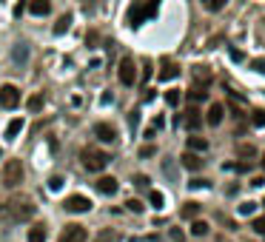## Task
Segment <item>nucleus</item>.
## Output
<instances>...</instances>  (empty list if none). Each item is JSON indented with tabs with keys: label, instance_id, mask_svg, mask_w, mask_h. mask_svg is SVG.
Segmentation results:
<instances>
[{
	"label": "nucleus",
	"instance_id": "nucleus-1",
	"mask_svg": "<svg viewBox=\"0 0 265 242\" xmlns=\"http://www.w3.org/2000/svg\"><path fill=\"white\" fill-rule=\"evenodd\" d=\"M157 15V3H146V0H134L132 6H129V15H126V20H129V26L132 29H140L149 17Z\"/></svg>",
	"mask_w": 265,
	"mask_h": 242
},
{
	"label": "nucleus",
	"instance_id": "nucleus-2",
	"mask_svg": "<svg viewBox=\"0 0 265 242\" xmlns=\"http://www.w3.org/2000/svg\"><path fill=\"white\" fill-rule=\"evenodd\" d=\"M6 214H9L12 222H26V220H32V214H34V202L26 199V197H15V199L6 202Z\"/></svg>",
	"mask_w": 265,
	"mask_h": 242
},
{
	"label": "nucleus",
	"instance_id": "nucleus-3",
	"mask_svg": "<svg viewBox=\"0 0 265 242\" xmlns=\"http://www.w3.org/2000/svg\"><path fill=\"white\" fill-rule=\"evenodd\" d=\"M80 160H83V165L88 171H103V168L111 162V157H109L106 151H100L97 145H86L83 151H80Z\"/></svg>",
	"mask_w": 265,
	"mask_h": 242
},
{
	"label": "nucleus",
	"instance_id": "nucleus-4",
	"mask_svg": "<svg viewBox=\"0 0 265 242\" xmlns=\"http://www.w3.org/2000/svg\"><path fill=\"white\" fill-rule=\"evenodd\" d=\"M23 182V162L20 160H9L3 168V185L6 188H17Z\"/></svg>",
	"mask_w": 265,
	"mask_h": 242
},
{
	"label": "nucleus",
	"instance_id": "nucleus-5",
	"mask_svg": "<svg viewBox=\"0 0 265 242\" xmlns=\"http://www.w3.org/2000/svg\"><path fill=\"white\" fill-rule=\"evenodd\" d=\"M0 106L3 109H17L20 106V88L17 86H12V83H6V86H0Z\"/></svg>",
	"mask_w": 265,
	"mask_h": 242
},
{
	"label": "nucleus",
	"instance_id": "nucleus-6",
	"mask_svg": "<svg viewBox=\"0 0 265 242\" xmlns=\"http://www.w3.org/2000/svg\"><path fill=\"white\" fill-rule=\"evenodd\" d=\"M63 208H66L68 214H86V211H91V199L83 197V194H71L66 202H63Z\"/></svg>",
	"mask_w": 265,
	"mask_h": 242
},
{
	"label": "nucleus",
	"instance_id": "nucleus-7",
	"mask_svg": "<svg viewBox=\"0 0 265 242\" xmlns=\"http://www.w3.org/2000/svg\"><path fill=\"white\" fill-rule=\"evenodd\" d=\"M117 77H120V83H123V86H134V80H137V66H134V60H132V57L120 60Z\"/></svg>",
	"mask_w": 265,
	"mask_h": 242
},
{
	"label": "nucleus",
	"instance_id": "nucleus-8",
	"mask_svg": "<svg viewBox=\"0 0 265 242\" xmlns=\"http://www.w3.org/2000/svg\"><path fill=\"white\" fill-rule=\"evenodd\" d=\"M86 228L83 225H66L60 234V242H86Z\"/></svg>",
	"mask_w": 265,
	"mask_h": 242
},
{
	"label": "nucleus",
	"instance_id": "nucleus-9",
	"mask_svg": "<svg viewBox=\"0 0 265 242\" xmlns=\"http://www.w3.org/2000/svg\"><path fill=\"white\" fill-rule=\"evenodd\" d=\"M177 123H182L188 131H197L199 126H202V117H199L197 109H188V111L182 114V117H177Z\"/></svg>",
	"mask_w": 265,
	"mask_h": 242
},
{
	"label": "nucleus",
	"instance_id": "nucleus-10",
	"mask_svg": "<svg viewBox=\"0 0 265 242\" xmlns=\"http://www.w3.org/2000/svg\"><path fill=\"white\" fill-rule=\"evenodd\" d=\"M94 188H97L100 194H106V197H114V194H117V179L109 177V174H103V177H97Z\"/></svg>",
	"mask_w": 265,
	"mask_h": 242
},
{
	"label": "nucleus",
	"instance_id": "nucleus-11",
	"mask_svg": "<svg viewBox=\"0 0 265 242\" xmlns=\"http://www.w3.org/2000/svg\"><path fill=\"white\" fill-rule=\"evenodd\" d=\"M94 134H97L103 143H114L117 140V129L111 123H97V126H94Z\"/></svg>",
	"mask_w": 265,
	"mask_h": 242
},
{
	"label": "nucleus",
	"instance_id": "nucleus-12",
	"mask_svg": "<svg viewBox=\"0 0 265 242\" xmlns=\"http://www.w3.org/2000/svg\"><path fill=\"white\" fill-rule=\"evenodd\" d=\"M222 117H225V106H222V103H214V106L208 109V114H205V123H208V126H220Z\"/></svg>",
	"mask_w": 265,
	"mask_h": 242
},
{
	"label": "nucleus",
	"instance_id": "nucleus-13",
	"mask_svg": "<svg viewBox=\"0 0 265 242\" xmlns=\"http://www.w3.org/2000/svg\"><path fill=\"white\" fill-rule=\"evenodd\" d=\"M29 12L34 17H46L51 12V3L49 0H29Z\"/></svg>",
	"mask_w": 265,
	"mask_h": 242
},
{
	"label": "nucleus",
	"instance_id": "nucleus-14",
	"mask_svg": "<svg viewBox=\"0 0 265 242\" xmlns=\"http://www.w3.org/2000/svg\"><path fill=\"white\" fill-rule=\"evenodd\" d=\"M180 162H182V168H188V171H197V168H202V160L197 157V151H185L180 157Z\"/></svg>",
	"mask_w": 265,
	"mask_h": 242
},
{
	"label": "nucleus",
	"instance_id": "nucleus-15",
	"mask_svg": "<svg viewBox=\"0 0 265 242\" xmlns=\"http://www.w3.org/2000/svg\"><path fill=\"white\" fill-rule=\"evenodd\" d=\"M12 60H15V66H26L29 63V46H26V43H17V46L12 48Z\"/></svg>",
	"mask_w": 265,
	"mask_h": 242
},
{
	"label": "nucleus",
	"instance_id": "nucleus-16",
	"mask_svg": "<svg viewBox=\"0 0 265 242\" xmlns=\"http://www.w3.org/2000/svg\"><path fill=\"white\" fill-rule=\"evenodd\" d=\"M177 74H180V66L166 60V63H163V71H160V80H174Z\"/></svg>",
	"mask_w": 265,
	"mask_h": 242
},
{
	"label": "nucleus",
	"instance_id": "nucleus-17",
	"mask_svg": "<svg viewBox=\"0 0 265 242\" xmlns=\"http://www.w3.org/2000/svg\"><path fill=\"white\" fill-rule=\"evenodd\" d=\"M23 126H26V123H23V117H15V120L6 126V137H9V140H12V137H17V134L23 131Z\"/></svg>",
	"mask_w": 265,
	"mask_h": 242
},
{
	"label": "nucleus",
	"instance_id": "nucleus-18",
	"mask_svg": "<svg viewBox=\"0 0 265 242\" xmlns=\"http://www.w3.org/2000/svg\"><path fill=\"white\" fill-rule=\"evenodd\" d=\"M188 151H197V154L208 151V140H202V137H188Z\"/></svg>",
	"mask_w": 265,
	"mask_h": 242
},
{
	"label": "nucleus",
	"instance_id": "nucleus-19",
	"mask_svg": "<svg viewBox=\"0 0 265 242\" xmlns=\"http://www.w3.org/2000/svg\"><path fill=\"white\" fill-rule=\"evenodd\" d=\"M68 26H71V15L66 12V15H60V20L54 23V34H57V37H60V34H66Z\"/></svg>",
	"mask_w": 265,
	"mask_h": 242
},
{
	"label": "nucleus",
	"instance_id": "nucleus-20",
	"mask_svg": "<svg viewBox=\"0 0 265 242\" xmlns=\"http://www.w3.org/2000/svg\"><path fill=\"white\" fill-rule=\"evenodd\" d=\"M46 225H34L32 231H29V242H46Z\"/></svg>",
	"mask_w": 265,
	"mask_h": 242
},
{
	"label": "nucleus",
	"instance_id": "nucleus-21",
	"mask_svg": "<svg viewBox=\"0 0 265 242\" xmlns=\"http://www.w3.org/2000/svg\"><path fill=\"white\" fill-rule=\"evenodd\" d=\"M194 77H197V83H202V86H205V83L211 80V71H208L205 66H194Z\"/></svg>",
	"mask_w": 265,
	"mask_h": 242
},
{
	"label": "nucleus",
	"instance_id": "nucleus-22",
	"mask_svg": "<svg viewBox=\"0 0 265 242\" xmlns=\"http://www.w3.org/2000/svg\"><path fill=\"white\" fill-rule=\"evenodd\" d=\"M191 234H194V237H205V234H208V222L194 220V222H191Z\"/></svg>",
	"mask_w": 265,
	"mask_h": 242
},
{
	"label": "nucleus",
	"instance_id": "nucleus-23",
	"mask_svg": "<svg viewBox=\"0 0 265 242\" xmlns=\"http://www.w3.org/2000/svg\"><path fill=\"white\" fill-rule=\"evenodd\" d=\"M180 100H182L180 88H168V91H166V103H168V106H180Z\"/></svg>",
	"mask_w": 265,
	"mask_h": 242
},
{
	"label": "nucleus",
	"instance_id": "nucleus-24",
	"mask_svg": "<svg viewBox=\"0 0 265 242\" xmlns=\"http://www.w3.org/2000/svg\"><path fill=\"white\" fill-rule=\"evenodd\" d=\"M208 97V91H205V86H194L191 91H188V100H194V103H199V100H205Z\"/></svg>",
	"mask_w": 265,
	"mask_h": 242
},
{
	"label": "nucleus",
	"instance_id": "nucleus-25",
	"mask_svg": "<svg viewBox=\"0 0 265 242\" xmlns=\"http://www.w3.org/2000/svg\"><path fill=\"white\" fill-rule=\"evenodd\" d=\"M199 214V202H185V208H182V217L185 220H194Z\"/></svg>",
	"mask_w": 265,
	"mask_h": 242
},
{
	"label": "nucleus",
	"instance_id": "nucleus-26",
	"mask_svg": "<svg viewBox=\"0 0 265 242\" xmlns=\"http://www.w3.org/2000/svg\"><path fill=\"white\" fill-rule=\"evenodd\" d=\"M251 126H254V129H265V111L263 109H257V111L251 114Z\"/></svg>",
	"mask_w": 265,
	"mask_h": 242
},
{
	"label": "nucleus",
	"instance_id": "nucleus-27",
	"mask_svg": "<svg viewBox=\"0 0 265 242\" xmlns=\"http://www.w3.org/2000/svg\"><path fill=\"white\" fill-rule=\"evenodd\" d=\"M149 199H151V205H154L157 211H160L163 205H166V197H163L160 191H151V194H149Z\"/></svg>",
	"mask_w": 265,
	"mask_h": 242
},
{
	"label": "nucleus",
	"instance_id": "nucleus-28",
	"mask_svg": "<svg viewBox=\"0 0 265 242\" xmlns=\"http://www.w3.org/2000/svg\"><path fill=\"white\" fill-rule=\"evenodd\" d=\"M63 185H66V179L60 177V174H54V177L49 179V191H60Z\"/></svg>",
	"mask_w": 265,
	"mask_h": 242
},
{
	"label": "nucleus",
	"instance_id": "nucleus-29",
	"mask_svg": "<svg viewBox=\"0 0 265 242\" xmlns=\"http://www.w3.org/2000/svg\"><path fill=\"white\" fill-rule=\"evenodd\" d=\"M225 3L228 0H205V9L208 12H220V9H225Z\"/></svg>",
	"mask_w": 265,
	"mask_h": 242
},
{
	"label": "nucleus",
	"instance_id": "nucleus-30",
	"mask_svg": "<svg viewBox=\"0 0 265 242\" xmlns=\"http://www.w3.org/2000/svg\"><path fill=\"white\" fill-rule=\"evenodd\" d=\"M26 106H29V111H40V109H43V97H29V103H26Z\"/></svg>",
	"mask_w": 265,
	"mask_h": 242
},
{
	"label": "nucleus",
	"instance_id": "nucleus-31",
	"mask_svg": "<svg viewBox=\"0 0 265 242\" xmlns=\"http://www.w3.org/2000/svg\"><path fill=\"white\" fill-rule=\"evenodd\" d=\"M237 211H240L243 217H251V214L257 211V202H251V199H248V202H243V205H240V208H237Z\"/></svg>",
	"mask_w": 265,
	"mask_h": 242
},
{
	"label": "nucleus",
	"instance_id": "nucleus-32",
	"mask_svg": "<svg viewBox=\"0 0 265 242\" xmlns=\"http://www.w3.org/2000/svg\"><path fill=\"white\" fill-rule=\"evenodd\" d=\"M168 240L171 242H185V234H182L180 228H171V231H168Z\"/></svg>",
	"mask_w": 265,
	"mask_h": 242
},
{
	"label": "nucleus",
	"instance_id": "nucleus-33",
	"mask_svg": "<svg viewBox=\"0 0 265 242\" xmlns=\"http://www.w3.org/2000/svg\"><path fill=\"white\" fill-rule=\"evenodd\" d=\"M126 208L132 211V214H143V202H140V199H129V202H126Z\"/></svg>",
	"mask_w": 265,
	"mask_h": 242
},
{
	"label": "nucleus",
	"instance_id": "nucleus-34",
	"mask_svg": "<svg viewBox=\"0 0 265 242\" xmlns=\"http://www.w3.org/2000/svg\"><path fill=\"white\" fill-rule=\"evenodd\" d=\"M251 228H254L257 234H265V217H257V220L251 222Z\"/></svg>",
	"mask_w": 265,
	"mask_h": 242
},
{
	"label": "nucleus",
	"instance_id": "nucleus-35",
	"mask_svg": "<svg viewBox=\"0 0 265 242\" xmlns=\"http://www.w3.org/2000/svg\"><path fill=\"white\" fill-rule=\"evenodd\" d=\"M251 68H254V71H260V74H265V57H257V60H251Z\"/></svg>",
	"mask_w": 265,
	"mask_h": 242
},
{
	"label": "nucleus",
	"instance_id": "nucleus-36",
	"mask_svg": "<svg viewBox=\"0 0 265 242\" xmlns=\"http://www.w3.org/2000/svg\"><path fill=\"white\" fill-rule=\"evenodd\" d=\"M228 54H231V60H237V63H243V60H245V54H243V51H240V48H231V51H228Z\"/></svg>",
	"mask_w": 265,
	"mask_h": 242
},
{
	"label": "nucleus",
	"instance_id": "nucleus-37",
	"mask_svg": "<svg viewBox=\"0 0 265 242\" xmlns=\"http://www.w3.org/2000/svg\"><path fill=\"white\" fill-rule=\"evenodd\" d=\"M134 185H137V188H146V185H149V177H143V174H137V177H134Z\"/></svg>",
	"mask_w": 265,
	"mask_h": 242
},
{
	"label": "nucleus",
	"instance_id": "nucleus-38",
	"mask_svg": "<svg viewBox=\"0 0 265 242\" xmlns=\"http://www.w3.org/2000/svg\"><path fill=\"white\" fill-rule=\"evenodd\" d=\"M163 126H166V120H163V117L157 114V117H154V123H151V129H154V131H160Z\"/></svg>",
	"mask_w": 265,
	"mask_h": 242
},
{
	"label": "nucleus",
	"instance_id": "nucleus-39",
	"mask_svg": "<svg viewBox=\"0 0 265 242\" xmlns=\"http://www.w3.org/2000/svg\"><path fill=\"white\" fill-rule=\"evenodd\" d=\"M188 185H191V188H208V179H191Z\"/></svg>",
	"mask_w": 265,
	"mask_h": 242
},
{
	"label": "nucleus",
	"instance_id": "nucleus-40",
	"mask_svg": "<svg viewBox=\"0 0 265 242\" xmlns=\"http://www.w3.org/2000/svg\"><path fill=\"white\" fill-rule=\"evenodd\" d=\"M111 240H114V231H106V234L97 237V242H111Z\"/></svg>",
	"mask_w": 265,
	"mask_h": 242
},
{
	"label": "nucleus",
	"instance_id": "nucleus-41",
	"mask_svg": "<svg viewBox=\"0 0 265 242\" xmlns=\"http://www.w3.org/2000/svg\"><path fill=\"white\" fill-rule=\"evenodd\" d=\"M240 154H243V157H254V148H251V145H240Z\"/></svg>",
	"mask_w": 265,
	"mask_h": 242
},
{
	"label": "nucleus",
	"instance_id": "nucleus-42",
	"mask_svg": "<svg viewBox=\"0 0 265 242\" xmlns=\"http://www.w3.org/2000/svg\"><path fill=\"white\" fill-rule=\"evenodd\" d=\"M129 123H132V129H137V123H140V111H132V117H129Z\"/></svg>",
	"mask_w": 265,
	"mask_h": 242
},
{
	"label": "nucleus",
	"instance_id": "nucleus-43",
	"mask_svg": "<svg viewBox=\"0 0 265 242\" xmlns=\"http://www.w3.org/2000/svg\"><path fill=\"white\" fill-rule=\"evenodd\" d=\"M151 154H154V145H146V148L140 151V157H151Z\"/></svg>",
	"mask_w": 265,
	"mask_h": 242
},
{
	"label": "nucleus",
	"instance_id": "nucleus-44",
	"mask_svg": "<svg viewBox=\"0 0 265 242\" xmlns=\"http://www.w3.org/2000/svg\"><path fill=\"white\" fill-rule=\"evenodd\" d=\"M251 185H254V188H263L265 179H263V177H254V179H251Z\"/></svg>",
	"mask_w": 265,
	"mask_h": 242
},
{
	"label": "nucleus",
	"instance_id": "nucleus-45",
	"mask_svg": "<svg viewBox=\"0 0 265 242\" xmlns=\"http://www.w3.org/2000/svg\"><path fill=\"white\" fill-rule=\"evenodd\" d=\"M23 6H26V0H20V3L15 6V17H20V15H23Z\"/></svg>",
	"mask_w": 265,
	"mask_h": 242
},
{
	"label": "nucleus",
	"instance_id": "nucleus-46",
	"mask_svg": "<svg viewBox=\"0 0 265 242\" xmlns=\"http://www.w3.org/2000/svg\"><path fill=\"white\" fill-rule=\"evenodd\" d=\"M3 220H9V214H6V205L0 202V222H3Z\"/></svg>",
	"mask_w": 265,
	"mask_h": 242
},
{
	"label": "nucleus",
	"instance_id": "nucleus-47",
	"mask_svg": "<svg viewBox=\"0 0 265 242\" xmlns=\"http://www.w3.org/2000/svg\"><path fill=\"white\" fill-rule=\"evenodd\" d=\"M83 3H86V6H91V3H94V0H83Z\"/></svg>",
	"mask_w": 265,
	"mask_h": 242
},
{
	"label": "nucleus",
	"instance_id": "nucleus-48",
	"mask_svg": "<svg viewBox=\"0 0 265 242\" xmlns=\"http://www.w3.org/2000/svg\"><path fill=\"white\" fill-rule=\"evenodd\" d=\"M263 168H265V154H263Z\"/></svg>",
	"mask_w": 265,
	"mask_h": 242
},
{
	"label": "nucleus",
	"instance_id": "nucleus-49",
	"mask_svg": "<svg viewBox=\"0 0 265 242\" xmlns=\"http://www.w3.org/2000/svg\"><path fill=\"white\" fill-rule=\"evenodd\" d=\"M151 3H157V6H160V0H151Z\"/></svg>",
	"mask_w": 265,
	"mask_h": 242
}]
</instances>
